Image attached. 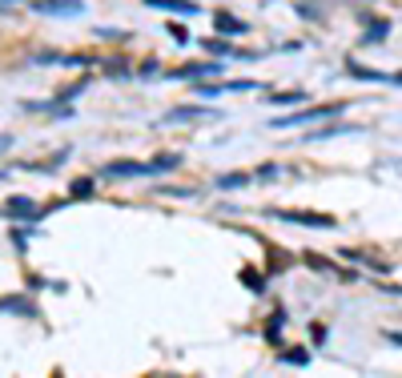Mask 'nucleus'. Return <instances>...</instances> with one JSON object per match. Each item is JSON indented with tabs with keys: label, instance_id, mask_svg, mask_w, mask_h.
Returning <instances> with one entry per match:
<instances>
[{
	"label": "nucleus",
	"instance_id": "f8f14e48",
	"mask_svg": "<svg viewBox=\"0 0 402 378\" xmlns=\"http://www.w3.org/2000/svg\"><path fill=\"white\" fill-rule=\"evenodd\" d=\"M258 173H226V177H217V189H241V185H250Z\"/></svg>",
	"mask_w": 402,
	"mask_h": 378
},
{
	"label": "nucleus",
	"instance_id": "20e7f679",
	"mask_svg": "<svg viewBox=\"0 0 402 378\" xmlns=\"http://www.w3.org/2000/svg\"><path fill=\"white\" fill-rule=\"evenodd\" d=\"M33 13H40V16H76V13H85V0H33Z\"/></svg>",
	"mask_w": 402,
	"mask_h": 378
},
{
	"label": "nucleus",
	"instance_id": "ddd939ff",
	"mask_svg": "<svg viewBox=\"0 0 402 378\" xmlns=\"http://www.w3.org/2000/svg\"><path fill=\"white\" fill-rule=\"evenodd\" d=\"M334 133H358V125H342V121H338V125H330V129H314L306 141H330Z\"/></svg>",
	"mask_w": 402,
	"mask_h": 378
},
{
	"label": "nucleus",
	"instance_id": "39448f33",
	"mask_svg": "<svg viewBox=\"0 0 402 378\" xmlns=\"http://www.w3.org/2000/svg\"><path fill=\"white\" fill-rule=\"evenodd\" d=\"M105 177H153V165L149 161H109L105 169H100Z\"/></svg>",
	"mask_w": 402,
	"mask_h": 378
},
{
	"label": "nucleus",
	"instance_id": "aec40b11",
	"mask_svg": "<svg viewBox=\"0 0 402 378\" xmlns=\"http://www.w3.org/2000/svg\"><path fill=\"white\" fill-rule=\"evenodd\" d=\"M386 33H390V25H386V21H378V25H374V28H370V33L362 37V45H374V40H382Z\"/></svg>",
	"mask_w": 402,
	"mask_h": 378
},
{
	"label": "nucleus",
	"instance_id": "1a4fd4ad",
	"mask_svg": "<svg viewBox=\"0 0 402 378\" xmlns=\"http://www.w3.org/2000/svg\"><path fill=\"white\" fill-rule=\"evenodd\" d=\"M346 73H354L358 81H370V85H390V73H378V69H366L358 61H346Z\"/></svg>",
	"mask_w": 402,
	"mask_h": 378
},
{
	"label": "nucleus",
	"instance_id": "f257e3e1",
	"mask_svg": "<svg viewBox=\"0 0 402 378\" xmlns=\"http://www.w3.org/2000/svg\"><path fill=\"white\" fill-rule=\"evenodd\" d=\"M342 113V105H318V109H298L289 117H274L270 129H306V125H318V121H334Z\"/></svg>",
	"mask_w": 402,
	"mask_h": 378
},
{
	"label": "nucleus",
	"instance_id": "7ed1b4c3",
	"mask_svg": "<svg viewBox=\"0 0 402 378\" xmlns=\"http://www.w3.org/2000/svg\"><path fill=\"white\" fill-rule=\"evenodd\" d=\"M197 76H222V57L217 61H193V64H181L169 73V81H197Z\"/></svg>",
	"mask_w": 402,
	"mask_h": 378
},
{
	"label": "nucleus",
	"instance_id": "6e6552de",
	"mask_svg": "<svg viewBox=\"0 0 402 378\" xmlns=\"http://www.w3.org/2000/svg\"><path fill=\"white\" fill-rule=\"evenodd\" d=\"M197 117H214V109H201V105H189V109H173V113L161 117V125H185V121H197Z\"/></svg>",
	"mask_w": 402,
	"mask_h": 378
},
{
	"label": "nucleus",
	"instance_id": "4468645a",
	"mask_svg": "<svg viewBox=\"0 0 402 378\" xmlns=\"http://www.w3.org/2000/svg\"><path fill=\"white\" fill-rule=\"evenodd\" d=\"M153 173H169V169H177L181 165V153H161V157H153Z\"/></svg>",
	"mask_w": 402,
	"mask_h": 378
},
{
	"label": "nucleus",
	"instance_id": "f3484780",
	"mask_svg": "<svg viewBox=\"0 0 402 378\" xmlns=\"http://www.w3.org/2000/svg\"><path fill=\"white\" fill-rule=\"evenodd\" d=\"M282 362H286V366H310V350L294 346V350H286V354H282Z\"/></svg>",
	"mask_w": 402,
	"mask_h": 378
},
{
	"label": "nucleus",
	"instance_id": "4be33fe9",
	"mask_svg": "<svg viewBox=\"0 0 402 378\" xmlns=\"http://www.w3.org/2000/svg\"><path fill=\"white\" fill-rule=\"evenodd\" d=\"M169 37L181 40V45H193V37H189V28H185V25H169Z\"/></svg>",
	"mask_w": 402,
	"mask_h": 378
},
{
	"label": "nucleus",
	"instance_id": "f03ea898",
	"mask_svg": "<svg viewBox=\"0 0 402 378\" xmlns=\"http://www.w3.org/2000/svg\"><path fill=\"white\" fill-rule=\"evenodd\" d=\"M270 217L277 222H294V226H306V229H334L338 222L330 214H306V210H265Z\"/></svg>",
	"mask_w": 402,
	"mask_h": 378
},
{
	"label": "nucleus",
	"instance_id": "a211bd4d",
	"mask_svg": "<svg viewBox=\"0 0 402 378\" xmlns=\"http://www.w3.org/2000/svg\"><path fill=\"white\" fill-rule=\"evenodd\" d=\"M241 282H246V286H250V290H258V294L265 290V277L258 274V270H241Z\"/></svg>",
	"mask_w": 402,
	"mask_h": 378
},
{
	"label": "nucleus",
	"instance_id": "6ab92c4d",
	"mask_svg": "<svg viewBox=\"0 0 402 378\" xmlns=\"http://www.w3.org/2000/svg\"><path fill=\"white\" fill-rule=\"evenodd\" d=\"M282 326H286V310H277V314L270 318V326H265V338L277 342V330H282Z\"/></svg>",
	"mask_w": 402,
	"mask_h": 378
},
{
	"label": "nucleus",
	"instance_id": "2eb2a0df",
	"mask_svg": "<svg viewBox=\"0 0 402 378\" xmlns=\"http://www.w3.org/2000/svg\"><path fill=\"white\" fill-rule=\"evenodd\" d=\"M201 49L209 52V57H229V52H234V49H229V45H226V40L217 37V33H214V37H209V40H201Z\"/></svg>",
	"mask_w": 402,
	"mask_h": 378
},
{
	"label": "nucleus",
	"instance_id": "9d476101",
	"mask_svg": "<svg viewBox=\"0 0 402 378\" xmlns=\"http://www.w3.org/2000/svg\"><path fill=\"white\" fill-rule=\"evenodd\" d=\"M214 28L226 33V37H241V33H246V21H238L234 13H214Z\"/></svg>",
	"mask_w": 402,
	"mask_h": 378
},
{
	"label": "nucleus",
	"instance_id": "dca6fc26",
	"mask_svg": "<svg viewBox=\"0 0 402 378\" xmlns=\"http://www.w3.org/2000/svg\"><path fill=\"white\" fill-rule=\"evenodd\" d=\"M93 177H76L73 185H69V197H93Z\"/></svg>",
	"mask_w": 402,
	"mask_h": 378
},
{
	"label": "nucleus",
	"instance_id": "a878e982",
	"mask_svg": "<svg viewBox=\"0 0 402 378\" xmlns=\"http://www.w3.org/2000/svg\"><path fill=\"white\" fill-rule=\"evenodd\" d=\"M4 149H8V137H0V153H4Z\"/></svg>",
	"mask_w": 402,
	"mask_h": 378
},
{
	"label": "nucleus",
	"instance_id": "423d86ee",
	"mask_svg": "<svg viewBox=\"0 0 402 378\" xmlns=\"http://www.w3.org/2000/svg\"><path fill=\"white\" fill-rule=\"evenodd\" d=\"M145 4L157 8V13H173V16H197L201 13L193 0H145Z\"/></svg>",
	"mask_w": 402,
	"mask_h": 378
},
{
	"label": "nucleus",
	"instance_id": "393cba45",
	"mask_svg": "<svg viewBox=\"0 0 402 378\" xmlns=\"http://www.w3.org/2000/svg\"><path fill=\"white\" fill-rule=\"evenodd\" d=\"M390 85H398V88H402V73H390Z\"/></svg>",
	"mask_w": 402,
	"mask_h": 378
},
{
	"label": "nucleus",
	"instance_id": "b1692460",
	"mask_svg": "<svg viewBox=\"0 0 402 378\" xmlns=\"http://www.w3.org/2000/svg\"><path fill=\"white\" fill-rule=\"evenodd\" d=\"M277 173H282L277 165H262V169H258V177H265V181H270V177H277Z\"/></svg>",
	"mask_w": 402,
	"mask_h": 378
},
{
	"label": "nucleus",
	"instance_id": "0eeeda50",
	"mask_svg": "<svg viewBox=\"0 0 402 378\" xmlns=\"http://www.w3.org/2000/svg\"><path fill=\"white\" fill-rule=\"evenodd\" d=\"M0 214H4V217H25V222H37V217L45 214V210H37V205L28 202V197H13V202L4 205Z\"/></svg>",
	"mask_w": 402,
	"mask_h": 378
},
{
	"label": "nucleus",
	"instance_id": "412c9836",
	"mask_svg": "<svg viewBox=\"0 0 402 378\" xmlns=\"http://www.w3.org/2000/svg\"><path fill=\"white\" fill-rule=\"evenodd\" d=\"M306 93H274V105H302Z\"/></svg>",
	"mask_w": 402,
	"mask_h": 378
},
{
	"label": "nucleus",
	"instance_id": "5701e85b",
	"mask_svg": "<svg viewBox=\"0 0 402 378\" xmlns=\"http://www.w3.org/2000/svg\"><path fill=\"white\" fill-rule=\"evenodd\" d=\"M28 238H33V229H13V241H16V246H25Z\"/></svg>",
	"mask_w": 402,
	"mask_h": 378
},
{
	"label": "nucleus",
	"instance_id": "9b49d317",
	"mask_svg": "<svg viewBox=\"0 0 402 378\" xmlns=\"http://www.w3.org/2000/svg\"><path fill=\"white\" fill-rule=\"evenodd\" d=\"M0 310H8V314H25V318H37V306L28 302V298H0Z\"/></svg>",
	"mask_w": 402,
	"mask_h": 378
}]
</instances>
